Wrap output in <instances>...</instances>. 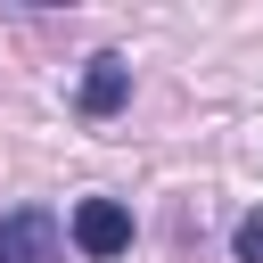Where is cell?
Returning <instances> with one entry per match:
<instances>
[{"mask_svg": "<svg viewBox=\"0 0 263 263\" xmlns=\"http://www.w3.org/2000/svg\"><path fill=\"white\" fill-rule=\"evenodd\" d=\"M66 238H74L90 263H115V255L132 247V205H123V197H82L74 222H66Z\"/></svg>", "mask_w": 263, "mask_h": 263, "instance_id": "6da1fadb", "label": "cell"}, {"mask_svg": "<svg viewBox=\"0 0 263 263\" xmlns=\"http://www.w3.org/2000/svg\"><path fill=\"white\" fill-rule=\"evenodd\" d=\"M58 214L49 205H8L0 214V263H58Z\"/></svg>", "mask_w": 263, "mask_h": 263, "instance_id": "7a4b0ae2", "label": "cell"}, {"mask_svg": "<svg viewBox=\"0 0 263 263\" xmlns=\"http://www.w3.org/2000/svg\"><path fill=\"white\" fill-rule=\"evenodd\" d=\"M74 99H82V115H115V107L132 99V66H123L115 49H107V58H90V74H82V90H74Z\"/></svg>", "mask_w": 263, "mask_h": 263, "instance_id": "3957f363", "label": "cell"}, {"mask_svg": "<svg viewBox=\"0 0 263 263\" xmlns=\"http://www.w3.org/2000/svg\"><path fill=\"white\" fill-rule=\"evenodd\" d=\"M230 247H238V263H263V214H247V222L230 230Z\"/></svg>", "mask_w": 263, "mask_h": 263, "instance_id": "277c9868", "label": "cell"}]
</instances>
